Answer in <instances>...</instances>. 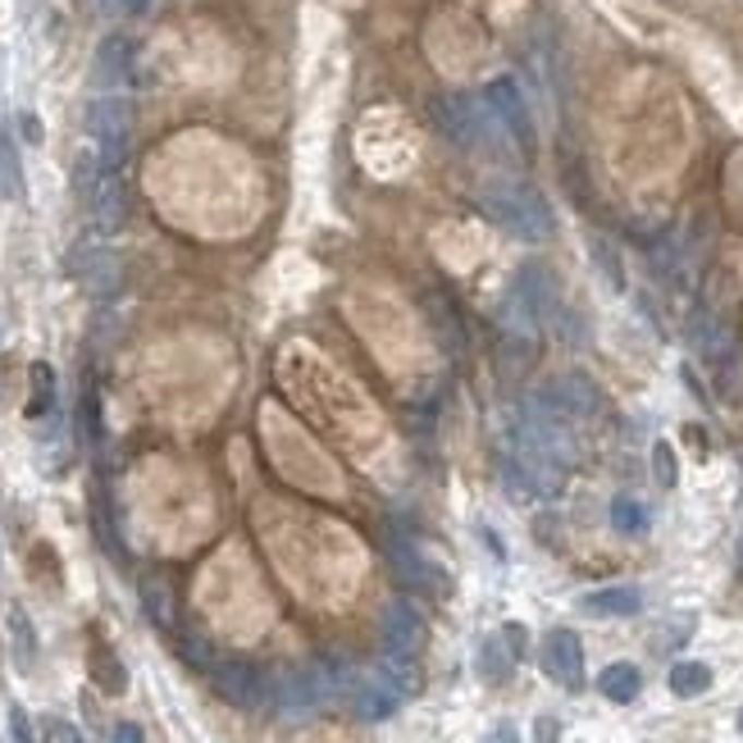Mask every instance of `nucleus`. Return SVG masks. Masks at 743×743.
<instances>
[{
    "mask_svg": "<svg viewBox=\"0 0 743 743\" xmlns=\"http://www.w3.org/2000/svg\"><path fill=\"white\" fill-rule=\"evenodd\" d=\"M479 206L502 228V233H511L516 242H548L556 233L548 196L538 192L534 183H525V178H506V173L483 178L479 183Z\"/></svg>",
    "mask_w": 743,
    "mask_h": 743,
    "instance_id": "1",
    "label": "nucleus"
},
{
    "mask_svg": "<svg viewBox=\"0 0 743 743\" xmlns=\"http://www.w3.org/2000/svg\"><path fill=\"white\" fill-rule=\"evenodd\" d=\"M429 119L443 133V142L460 146V151H493L502 146V123L489 110V100L466 96V92H439L429 100Z\"/></svg>",
    "mask_w": 743,
    "mask_h": 743,
    "instance_id": "2",
    "label": "nucleus"
},
{
    "mask_svg": "<svg viewBox=\"0 0 743 743\" xmlns=\"http://www.w3.org/2000/svg\"><path fill=\"white\" fill-rule=\"evenodd\" d=\"M87 137H92L96 160L110 173H119L128 151H133V100L119 96V92L92 96L87 100Z\"/></svg>",
    "mask_w": 743,
    "mask_h": 743,
    "instance_id": "3",
    "label": "nucleus"
},
{
    "mask_svg": "<svg viewBox=\"0 0 743 743\" xmlns=\"http://www.w3.org/2000/svg\"><path fill=\"white\" fill-rule=\"evenodd\" d=\"M338 694V680H333V666L328 661H305V666H292L274 680V703L284 716H311V711H324Z\"/></svg>",
    "mask_w": 743,
    "mask_h": 743,
    "instance_id": "4",
    "label": "nucleus"
},
{
    "mask_svg": "<svg viewBox=\"0 0 743 743\" xmlns=\"http://www.w3.org/2000/svg\"><path fill=\"white\" fill-rule=\"evenodd\" d=\"M483 100H489V110L498 115V123H502V133H506V142H516L520 151H534V115H529V100H525V92H520V83L516 79H493L489 87H483Z\"/></svg>",
    "mask_w": 743,
    "mask_h": 743,
    "instance_id": "5",
    "label": "nucleus"
},
{
    "mask_svg": "<svg viewBox=\"0 0 743 743\" xmlns=\"http://www.w3.org/2000/svg\"><path fill=\"white\" fill-rule=\"evenodd\" d=\"M206 671H211V684H215V694H219L224 703H233V707H242V711L265 707V698H269V680L255 671L251 661L224 657V661H211Z\"/></svg>",
    "mask_w": 743,
    "mask_h": 743,
    "instance_id": "6",
    "label": "nucleus"
},
{
    "mask_svg": "<svg viewBox=\"0 0 743 743\" xmlns=\"http://www.w3.org/2000/svg\"><path fill=\"white\" fill-rule=\"evenodd\" d=\"M538 397H543L548 406H556L561 416H571V420H588V416H598V411H602V393L594 388V379L579 374V370L548 379V383H543V393H538Z\"/></svg>",
    "mask_w": 743,
    "mask_h": 743,
    "instance_id": "7",
    "label": "nucleus"
},
{
    "mask_svg": "<svg viewBox=\"0 0 743 743\" xmlns=\"http://www.w3.org/2000/svg\"><path fill=\"white\" fill-rule=\"evenodd\" d=\"M133 60H137L133 37H123V33L100 37L96 56H92V87L96 92H119L128 83V73H133Z\"/></svg>",
    "mask_w": 743,
    "mask_h": 743,
    "instance_id": "8",
    "label": "nucleus"
},
{
    "mask_svg": "<svg viewBox=\"0 0 743 743\" xmlns=\"http://www.w3.org/2000/svg\"><path fill=\"white\" fill-rule=\"evenodd\" d=\"M347 703H351V711L361 716V721H388V716H397V707L406 703V694L402 688L383 675V671H374V675H361L356 680V688L347 694Z\"/></svg>",
    "mask_w": 743,
    "mask_h": 743,
    "instance_id": "9",
    "label": "nucleus"
},
{
    "mask_svg": "<svg viewBox=\"0 0 743 743\" xmlns=\"http://www.w3.org/2000/svg\"><path fill=\"white\" fill-rule=\"evenodd\" d=\"M73 278H79L92 297H115L123 284V265L110 247H83L73 255Z\"/></svg>",
    "mask_w": 743,
    "mask_h": 743,
    "instance_id": "10",
    "label": "nucleus"
},
{
    "mask_svg": "<svg viewBox=\"0 0 743 743\" xmlns=\"http://www.w3.org/2000/svg\"><path fill=\"white\" fill-rule=\"evenodd\" d=\"M543 671L566 688L584 684V644H579L575 630H552L543 638Z\"/></svg>",
    "mask_w": 743,
    "mask_h": 743,
    "instance_id": "11",
    "label": "nucleus"
},
{
    "mask_svg": "<svg viewBox=\"0 0 743 743\" xmlns=\"http://www.w3.org/2000/svg\"><path fill=\"white\" fill-rule=\"evenodd\" d=\"M383 644H388V652H406V657H416L424 648V616L406 598L383 607Z\"/></svg>",
    "mask_w": 743,
    "mask_h": 743,
    "instance_id": "12",
    "label": "nucleus"
},
{
    "mask_svg": "<svg viewBox=\"0 0 743 743\" xmlns=\"http://www.w3.org/2000/svg\"><path fill=\"white\" fill-rule=\"evenodd\" d=\"M393 566H397V575H402L406 584L429 588V594H447L443 566H439V561H429L416 543H406V538H397V543H393Z\"/></svg>",
    "mask_w": 743,
    "mask_h": 743,
    "instance_id": "13",
    "label": "nucleus"
},
{
    "mask_svg": "<svg viewBox=\"0 0 743 743\" xmlns=\"http://www.w3.org/2000/svg\"><path fill=\"white\" fill-rule=\"evenodd\" d=\"M579 607L588 616H638L644 611V594L634 584H616V588H598V594H584Z\"/></svg>",
    "mask_w": 743,
    "mask_h": 743,
    "instance_id": "14",
    "label": "nucleus"
},
{
    "mask_svg": "<svg viewBox=\"0 0 743 743\" xmlns=\"http://www.w3.org/2000/svg\"><path fill=\"white\" fill-rule=\"evenodd\" d=\"M87 671H92V680H96V688H100V694H110V698H119L123 688H128V671H123V661L110 652V644H106V638H92Z\"/></svg>",
    "mask_w": 743,
    "mask_h": 743,
    "instance_id": "15",
    "label": "nucleus"
},
{
    "mask_svg": "<svg viewBox=\"0 0 743 743\" xmlns=\"http://www.w3.org/2000/svg\"><path fill=\"white\" fill-rule=\"evenodd\" d=\"M5 630H10L14 666H19V671H33V666H37V630H33V621H28V611L10 607V611H5Z\"/></svg>",
    "mask_w": 743,
    "mask_h": 743,
    "instance_id": "16",
    "label": "nucleus"
},
{
    "mask_svg": "<svg viewBox=\"0 0 743 743\" xmlns=\"http://www.w3.org/2000/svg\"><path fill=\"white\" fill-rule=\"evenodd\" d=\"M598 688L607 703H634L638 688H644V675H638V666H630V661H611L598 675Z\"/></svg>",
    "mask_w": 743,
    "mask_h": 743,
    "instance_id": "17",
    "label": "nucleus"
},
{
    "mask_svg": "<svg viewBox=\"0 0 743 743\" xmlns=\"http://www.w3.org/2000/svg\"><path fill=\"white\" fill-rule=\"evenodd\" d=\"M0 196L5 201L23 196V160H19L14 133H5V128H0Z\"/></svg>",
    "mask_w": 743,
    "mask_h": 743,
    "instance_id": "18",
    "label": "nucleus"
},
{
    "mask_svg": "<svg viewBox=\"0 0 743 743\" xmlns=\"http://www.w3.org/2000/svg\"><path fill=\"white\" fill-rule=\"evenodd\" d=\"M711 688V666L703 661H675L671 666V694L675 698H703Z\"/></svg>",
    "mask_w": 743,
    "mask_h": 743,
    "instance_id": "19",
    "label": "nucleus"
},
{
    "mask_svg": "<svg viewBox=\"0 0 743 743\" xmlns=\"http://www.w3.org/2000/svg\"><path fill=\"white\" fill-rule=\"evenodd\" d=\"M142 607L160 630H173V594L165 579H142Z\"/></svg>",
    "mask_w": 743,
    "mask_h": 743,
    "instance_id": "20",
    "label": "nucleus"
},
{
    "mask_svg": "<svg viewBox=\"0 0 743 743\" xmlns=\"http://www.w3.org/2000/svg\"><path fill=\"white\" fill-rule=\"evenodd\" d=\"M379 671L383 675H388L397 688H402V694L406 698H411L416 694V688H420V666H416V657H406V652H383V661H379Z\"/></svg>",
    "mask_w": 743,
    "mask_h": 743,
    "instance_id": "21",
    "label": "nucleus"
},
{
    "mask_svg": "<svg viewBox=\"0 0 743 743\" xmlns=\"http://www.w3.org/2000/svg\"><path fill=\"white\" fill-rule=\"evenodd\" d=\"M511 666H516V657H511L506 638H502V634H498V638H483V648H479V671H483V680H506Z\"/></svg>",
    "mask_w": 743,
    "mask_h": 743,
    "instance_id": "22",
    "label": "nucleus"
},
{
    "mask_svg": "<svg viewBox=\"0 0 743 743\" xmlns=\"http://www.w3.org/2000/svg\"><path fill=\"white\" fill-rule=\"evenodd\" d=\"M611 529L616 534H644L648 529V506L634 498H616L611 502Z\"/></svg>",
    "mask_w": 743,
    "mask_h": 743,
    "instance_id": "23",
    "label": "nucleus"
},
{
    "mask_svg": "<svg viewBox=\"0 0 743 743\" xmlns=\"http://www.w3.org/2000/svg\"><path fill=\"white\" fill-rule=\"evenodd\" d=\"M50 402H56V374H50V365H33V406H28V416H46L50 411Z\"/></svg>",
    "mask_w": 743,
    "mask_h": 743,
    "instance_id": "24",
    "label": "nucleus"
},
{
    "mask_svg": "<svg viewBox=\"0 0 743 743\" xmlns=\"http://www.w3.org/2000/svg\"><path fill=\"white\" fill-rule=\"evenodd\" d=\"M652 475H657L661 489H675L680 466H675V447H671V443H657V447H652Z\"/></svg>",
    "mask_w": 743,
    "mask_h": 743,
    "instance_id": "25",
    "label": "nucleus"
},
{
    "mask_svg": "<svg viewBox=\"0 0 743 743\" xmlns=\"http://www.w3.org/2000/svg\"><path fill=\"white\" fill-rule=\"evenodd\" d=\"M594 261H598V269L607 274V284L621 292V288H625V269H621V261H616V251H611V247H607L602 238L594 242Z\"/></svg>",
    "mask_w": 743,
    "mask_h": 743,
    "instance_id": "26",
    "label": "nucleus"
},
{
    "mask_svg": "<svg viewBox=\"0 0 743 743\" xmlns=\"http://www.w3.org/2000/svg\"><path fill=\"white\" fill-rule=\"evenodd\" d=\"M41 739H46V743H87V739H83V730L73 726V721H64V716H46Z\"/></svg>",
    "mask_w": 743,
    "mask_h": 743,
    "instance_id": "27",
    "label": "nucleus"
},
{
    "mask_svg": "<svg viewBox=\"0 0 743 743\" xmlns=\"http://www.w3.org/2000/svg\"><path fill=\"white\" fill-rule=\"evenodd\" d=\"M10 739L14 743H37L33 739V721H28V711H23V707H10Z\"/></svg>",
    "mask_w": 743,
    "mask_h": 743,
    "instance_id": "28",
    "label": "nucleus"
},
{
    "mask_svg": "<svg viewBox=\"0 0 743 743\" xmlns=\"http://www.w3.org/2000/svg\"><path fill=\"white\" fill-rule=\"evenodd\" d=\"M110 743H146V734H142V726H133V721H119L115 734H110Z\"/></svg>",
    "mask_w": 743,
    "mask_h": 743,
    "instance_id": "29",
    "label": "nucleus"
},
{
    "mask_svg": "<svg viewBox=\"0 0 743 743\" xmlns=\"http://www.w3.org/2000/svg\"><path fill=\"white\" fill-rule=\"evenodd\" d=\"M502 638H506V648H511V657H516V661H520V657H525V630H520V625H506V630H502Z\"/></svg>",
    "mask_w": 743,
    "mask_h": 743,
    "instance_id": "30",
    "label": "nucleus"
},
{
    "mask_svg": "<svg viewBox=\"0 0 743 743\" xmlns=\"http://www.w3.org/2000/svg\"><path fill=\"white\" fill-rule=\"evenodd\" d=\"M534 730H538V734H534V743H556V734H561V726L552 721V716H543V721H538Z\"/></svg>",
    "mask_w": 743,
    "mask_h": 743,
    "instance_id": "31",
    "label": "nucleus"
},
{
    "mask_svg": "<svg viewBox=\"0 0 743 743\" xmlns=\"http://www.w3.org/2000/svg\"><path fill=\"white\" fill-rule=\"evenodd\" d=\"M19 128H23V137H28V142H41V123H37V115H19Z\"/></svg>",
    "mask_w": 743,
    "mask_h": 743,
    "instance_id": "32",
    "label": "nucleus"
},
{
    "mask_svg": "<svg viewBox=\"0 0 743 743\" xmlns=\"http://www.w3.org/2000/svg\"><path fill=\"white\" fill-rule=\"evenodd\" d=\"M483 743H520V734L511 730V726H498V730H489V734H483Z\"/></svg>",
    "mask_w": 743,
    "mask_h": 743,
    "instance_id": "33",
    "label": "nucleus"
},
{
    "mask_svg": "<svg viewBox=\"0 0 743 743\" xmlns=\"http://www.w3.org/2000/svg\"><path fill=\"white\" fill-rule=\"evenodd\" d=\"M123 10H128V14H146L151 0H123Z\"/></svg>",
    "mask_w": 743,
    "mask_h": 743,
    "instance_id": "34",
    "label": "nucleus"
},
{
    "mask_svg": "<svg viewBox=\"0 0 743 743\" xmlns=\"http://www.w3.org/2000/svg\"><path fill=\"white\" fill-rule=\"evenodd\" d=\"M739 734H743V711H739Z\"/></svg>",
    "mask_w": 743,
    "mask_h": 743,
    "instance_id": "35",
    "label": "nucleus"
}]
</instances>
